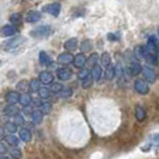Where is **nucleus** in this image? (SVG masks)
<instances>
[{
  "label": "nucleus",
  "instance_id": "nucleus-8",
  "mask_svg": "<svg viewBox=\"0 0 159 159\" xmlns=\"http://www.w3.org/2000/svg\"><path fill=\"white\" fill-rule=\"evenodd\" d=\"M141 57L145 59L147 62H150V64H152V65L157 64V55L151 53L145 46H143V54H141Z\"/></svg>",
  "mask_w": 159,
  "mask_h": 159
},
{
  "label": "nucleus",
  "instance_id": "nucleus-30",
  "mask_svg": "<svg viewBox=\"0 0 159 159\" xmlns=\"http://www.w3.org/2000/svg\"><path fill=\"white\" fill-rule=\"evenodd\" d=\"M101 64L108 67L109 65H111V56L109 55V53H103L101 56Z\"/></svg>",
  "mask_w": 159,
  "mask_h": 159
},
{
  "label": "nucleus",
  "instance_id": "nucleus-27",
  "mask_svg": "<svg viewBox=\"0 0 159 159\" xmlns=\"http://www.w3.org/2000/svg\"><path fill=\"white\" fill-rule=\"evenodd\" d=\"M10 154H11V157L13 159H22V151H20V148L19 147H12V148H10Z\"/></svg>",
  "mask_w": 159,
  "mask_h": 159
},
{
  "label": "nucleus",
  "instance_id": "nucleus-19",
  "mask_svg": "<svg viewBox=\"0 0 159 159\" xmlns=\"http://www.w3.org/2000/svg\"><path fill=\"white\" fill-rule=\"evenodd\" d=\"M101 77H102V67L98 66V65H96V66L92 67V70H91V78L93 80H99Z\"/></svg>",
  "mask_w": 159,
  "mask_h": 159
},
{
  "label": "nucleus",
  "instance_id": "nucleus-42",
  "mask_svg": "<svg viewBox=\"0 0 159 159\" xmlns=\"http://www.w3.org/2000/svg\"><path fill=\"white\" fill-rule=\"evenodd\" d=\"M6 152H7V147H6V145L0 141V154H5Z\"/></svg>",
  "mask_w": 159,
  "mask_h": 159
},
{
  "label": "nucleus",
  "instance_id": "nucleus-31",
  "mask_svg": "<svg viewBox=\"0 0 159 159\" xmlns=\"http://www.w3.org/2000/svg\"><path fill=\"white\" fill-rule=\"evenodd\" d=\"M114 77H115V67L112 65H109L105 70V78L108 80H111L114 79Z\"/></svg>",
  "mask_w": 159,
  "mask_h": 159
},
{
  "label": "nucleus",
  "instance_id": "nucleus-40",
  "mask_svg": "<svg viewBox=\"0 0 159 159\" xmlns=\"http://www.w3.org/2000/svg\"><path fill=\"white\" fill-rule=\"evenodd\" d=\"M89 75H90V71H89V70H85V68L80 70V72L78 73V78H79L80 80L86 79Z\"/></svg>",
  "mask_w": 159,
  "mask_h": 159
},
{
  "label": "nucleus",
  "instance_id": "nucleus-34",
  "mask_svg": "<svg viewBox=\"0 0 159 159\" xmlns=\"http://www.w3.org/2000/svg\"><path fill=\"white\" fill-rule=\"evenodd\" d=\"M37 92H39V95H40L41 98H43V99H47V98H49L50 95H52V92L49 91L48 88H41Z\"/></svg>",
  "mask_w": 159,
  "mask_h": 159
},
{
  "label": "nucleus",
  "instance_id": "nucleus-32",
  "mask_svg": "<svg viewBox=\"0 0 159 159\" xmlns=\"http://www.w3.org/2000/svg\"><path fill=\"white\" fill-rule=\"evenodd\" d=\"M39 110H40L43 115L44 114H49V112L52 111V104L48 103V102H44V103H41L40 104V108H39Z\"/></svg>",
  "mask_w": 159,
  "mask_h": 159
},
{
  "label": "nucleus",
  "instance_id": "nucleus-3",
  "mask_svg": "<svg viewBox=\"0 0 159 159\" xmlns=\"http://www.w3.org/2000/svg\"><path fill=\"white\" fill-rule=\"evenodd\" d=\"M145 47L147 48V49H148L151 53L156 54V55H158V52H159V40H158V37H157L156 35H151V36L148 37V40H147V44H146Z\"/></svg>",
  "mask_w": 159,
  "mask_h": 159
},
{
  "label": "nucleus",
  "instance_id": "nucleus-14",
  "mask_svg": "<svg viewBox=\"0 0 159 159\" xmlns=\"http://www.w3.org/2000/svg\"><path fill=\"white\" fill-rule=\"evenodd\" d=\"M77 47H78V40H77L75 37H72V39H70V40H67L64 44V48L66 49V50H68V52L75 50Z\"/></svg>",
  "mask_w": 159,
  "mask_h": 159
},
{
  "label": "nucleus",
  "instance_id": "nucleus-44",
  "mask_svg": "<svg viewBox=\"0 0 159 159\" xmlns=\"http://www.w3.org/2000/svg\"><path fill=\"white\" fill-rule=\"evenodd\" d=\"M0 159H10V158H8V157H1Z\"/></svg>",
  "mask_w": 159,
  "mask_h": 159
},
{
  "label": "nucleus",
  "instance_id": "nucleus-23",
  "mask_svg": "<svg viewBox=\"0 0 159 159\" xmlns=\"http://www.w3.org/2000/svg\"><path fill=\"white\" fill-rule=\"evenodd\" d=\"M10 20H11L13 26H18V25L22 24L23 18H22V15H19V13H13V15L10 16Z\"/></svg>",
  "mask_w": 159,
  "mask_h": 159
},
{
  "label": "nucleus",
  "instance_id": "nucleus-22",
  "mask_svg": "<svg viewBox=\"0 0 159 159\" xmlns=\"http://www.w3.org/2000/svg\"><path fill=\"white\" fill-rule=\"evenodd\" d=\"M17 91L22 92V93H26V91L29 90V81L25 79H22L18 84H17Z\"/></svg>",
  "mask_w": 159,
  "mask_h": 159
},
{
  "label": "nucleus",
  "instance_id": "nucleus-39",
  "mask_svg": "<svg viewBox=\"0 0 159 159\" xmlns=\"http://www.w3.org/2000/svg\"><path fill=\"white\" fill-rule=\"evenodd\" d=\"M91 43H90V41L89 40H85L81 42V44H80V48H81V50L83 52H89L90 49H91Z\"/></svg>",
  "mask_w": 159,
  "mask_h": 159
},
{
  "label": "nucleus",
  "instance_id": "nucleus-24",
  "mask_svg": "<svg viewBox=\"0 0 159 159\" xmlns=\"http://www.w3.org/2000/svg\"><path fill=\"white\" fill-rule=\"evenodd\" d=\"M4 129H5V132H7L8 134H13L18 130V127L13 122H6L5 126H4Z\"/></svg>",
  "mask_w": 159,
  "mask_h": 159
},
{
  "label": "nucleus",
  "instance_id": "nucleus-36",
  "mask_svg": "<svg viewBox=\"0 0 159 159\" xmlns=\"http://www.w3.org/2000/svg\"><path fill=\"white\" fill-rule=\"evenodd\" d=\"M5 112H6L7 115H10V116H15L16 114L19 112V109L16 108L15 105H8V107L5 108Z\"/></svg>",
  "mask_w": 159,
  "mask_h": 159
},
{
  "label": "nucleus",
  "instance_id": "nucleus-11",
  "mask_svg": "<svg viewBox=\"0 0 159 159\" xmlns=\"http://www.w3.org/2000/svg\"><path fill=\"white\" fill-rule=\"evenodd\" d=\"M44 85H49V84H53V80H54V75L48 71L41 72L40 74V79H39Z\"/></svg>",
  "mask_w": 159,
  "mask_h": 159
},
{
  "label": "nucleus",
  "instance_id": "nucleus-37",
  "mask_svg": "<svg viewBox=\"0 0 159 159\" xmlns=\"http://www.w3.org/2000/svg\"><path fill=\"white\" fill-rule=\"evenodd\" d=\"M92 84H93V79L89 75L86 79L83 80V84H81V85H83V88L84 89H90L91 86H92Z\"/></svg>",
  "mask_w": 159,
  "mask_h": 159
},
{
  "label": "nucleus",
  "instance_id": "nucleus-6",
  "mask_svg": "<svg viewBox=\"0 0 159 159\" xmlns=\"http://www.w3.org/2000/svg\"><path fill=\"white\" fill-rule=\"evenodd\" d=\"M141 73H143V78L148 83H154L156 79H157V75H156L154 71L148 66H141Z\"/></svg>",
  "mask_w": 159,
  "mask_h": 159
},
{
  "label": "nucleus",
  "instance_id": "nucleus-35",
  "mask_svg": "<svg viewBox=\"0 0 159 159\" xmlns=\"http://www.w3.org/2000/svg\"><path fill=\"white\" fill-rule=\"evenodd\" d=\"M72 95H73V90L71 88H64L61 90V92L59 93L61 98H70Z\"/></svg>",
  "mask_w": 159,
  "mask_h": 159
},
{
  "label": "nucleus",
  "instance_id": "nucleus-20",
  "mask_svg": "<svg viewBox=\"0 0 159 159\" xmlns=\"http://www.w3.org/2000/svg\"><path fill=\"white\" fill-rule=\"evenodd\" d=\"M129 72L132 75H138L139 73H141V65L138 61H132V64L129 66Z\"/></svg>",
  "mask_w": 159,
  "mask_h": 159
},
{
  "label": "nucleus",
  "instance_id": "nucleus-5",
  "mask_svg": "<svg viewBox=\"0 0 159 159\" xmlns=\"http://www.w3.org/2000/svg\"><path fill=\"white\" fill-rule=\"evenodd\" d=\"M134 89H135L136 92L140 93V95H147L148 91H150V88H148L147 83L141 79H136L134 81Z\"/></svg>",
  "mask_w": 159,
  "mask_h": 159
},
{
  "label": "nucleus",
  "instance_id": "nucleus-43",
  "mask_svg": "<svg viewBox=\"0 0 159 159\" xmlns=\"http://www.w3.org/2000/svg\"><path fill=\"white\" fill-rule=\"evenodd\" d=\"M1 139H5V129L2 126H0V140Z\"/></svg>",
  "mask_w": 159,
  "mask_h": 159
},
{
  "label": "nucleus",
  "instance_id": "nucleus-26",
  "mask_svg": "<svg viewBox=\"0 0 159 159\" xmlns=\"http://www.w3.org/2000/svg\"><path fill=\"white\" fill-rule=\"evenodd\" d=\"M29 89L32 92H37L41 89V81L39 79H32L29 83Z\"/></svg>",
  "mask_w": 159,
  "mask_h": 159
},
{
  "label": "nucleus",
  "instance_id": "nucleus-16",
  "mask_svg": "<svg viewBox=\"0 0 159 159\" xmlns=\"http://www.w3.org/2000/svg\"><path fill=\"white\" fill-rule=\"evenodd\" d=\"M19 138L24 143H28L31 140V132L28 128H20L19 129Z\"/></svg>",
  "mask_w": 159,
  "mask_h": 159
},
{
  "label": "nucleus",
  "instance_id": "nucleus-21",
  "mask_svg": "<svg viewBox=\"0 0 159 159\" xmlns=\"http://www.w3.org/2000/svg\"><path fill=\"white\" fill-rule=\"evenodd\" d=\"M31 101L32 98L29 93H22V95H19V103L22 104L23 107H29L31 104Z\"/></svg>",
  "mask_w": 159,
  "mask_h": 159
},
{
  "label": "nucleus",
  "instance_id": "nucleus-7",
  "mask_svg": "<svg viewBox=\"0 0 159 159\" xmlns=\"http://www.w3.org/2000/svg\"><path fill=\"white\" fill-rule=\"evenodd\" d=\"M16 32L17 28L13 26L12 24H6L0 28V36H2V37H11V36L16 35Z\"/></svg>",
  "mask_w": 159,
  "mask_h": 159
},
{
  "label": "nucleus",
  "instance_id": "nucleus-10",
  "mask_svg": "<svg viewBox=\"0 0 159 159\" xmlns=\"http://www.w3.org/2000/svg\"><path fill=\"white\" fill-rule=\"evenodd\" d=\"M73 60H74V56L72 53H62L57 56V62L60 65H65V66L72 64Z\"/></svg>",
  "mask_w": 159,
  "mask_h": 159
},
{
  "label": "nucleus",
  "instance_id": "nucleus-1",
  "mask_svg": "<svg viewBox=\"0 0 159 159\" xmlns=\"http://www.w3.org/2000/svg\"><path fill=\"white\" fill-rule=\"evenodd\" d=\"M23 36H17V37H12L10 40L5 41L1 43V49L5 50V52H15L17 49H19L20 46L24 43Z\"/></svg>",
  "mask_w": 159,
  "mask_h": 159
},
{
  "label": "nucleus",
  "instance_id": "nucleus-4",
  "mask_svg": "<svg viewBox=\"0 0 159 159\" xmlns=\"http://www.w3.org/2000/svg\"><path fill=\"white\" fill-rule=\"evenodd\" d=\"M42 11L49 13L50 16L57 17L60 15V11H61V5H60V2H52V4H48L46 6H43Z\"/></svg>",
  "mask_w": 159,
  "mask_h": 159
},
{
  "label": "nucleus",
  "instance_id": "nucleus-33",
  "mask_svg": "<svg viewBox=\"0 0 159 159\" xmlns=\"http://www.w3.org/2000/svg\"><path fill=\"white\" fill-rule=\"evenodd\" d=\"M62 89H64V86H62L60 83H53L52 86L49 88V91H50L52 93H60Z\"/></svg>",
  "mask_w": 159,
  "mask_h": 159
},
{
  "label": "nucleus",
  "instance_id": "nucleus-15",
  "mask_svg": "<svg viewBox=\"0 0 159 159\" xmlns=\"http://www.w3.org/2000/svg\"><path fill=\"white\" fill-rule=\"evenodd\" d=\"M41 19V13L39 11H30L26 15V22L28 23H36Z\"/></svg>",
  "mask_w": 159,
  "mask_h": 159
},
{
  "label": "nucleus",
  "instance_id": "nucleus-17",
  "mask_svg": "<svg viewBox=\"0 0 159 159\" xmlns=\"http://www.w3.org/2000/svg\"><path fill=\"white\" fill-rule=\"evenodd\" d=\"M39 60H40V64L42 66H50L52 65V59H50V56L48 55L46 52H41L40 53V56H39Z\"/></svg>",
  "mask_w": 159,
  "mask_h": 159
},
{
  "label": "nucleus",
  "instance_id": "nucleus-25",
  "mask_svg": "<svg viewBox=\"0 0 159 159\" xmlns=\"http://www.w3.org/2000/svg\"><path fill=\"white\" fill-rule=\"evenodd\" d=\"M135 117L138 121H143L145 117H146V111L143 107H136L135 108Z\"/></svg>",
  "mask_w": 159,
  "mask_h": 159
},
{
  "label": "nucleus",
  "instance_id": "nucleus-28",
  "mask_svg": "<svg viewBox=\"0 0 159 159\" xmlns=\"http://www.w3.org/2000/svg\"><path fill=\"white\" fill-rule=\"evenodd\" d=\"M98 61H99V56H98V54H97V53L91 54V55H90V57H89V59H86V64H89L91 67L96 66Z\"/></svg>",
  "mask_w": 159,
  "mask_h": 159
},
{
  "label": "nucleus",
  "instance_id": "nucleus-2",
  "mask_svg": "<svg viewBox=\"0 0 159 159\" xmlns=\"http://www.w3.org/2000/svg\"><path fill=\"white\" fill-rule=\"evenodd\" d=\"M50 34H52V28L49 25H41L30 32V36L36 40H43V39L49 37Z\"/></svg>",
  "mask_w": 159,
  "mask_h": 159
},
{
  "label": "nucleus",
  "instance_id": "nucleus-12",
  "mask_svg": "<svg viewBox=\"0 0 159 159\" xmlns=\"http://www.w3.org/2000/svg\"><path fill=\"white\" fill-rule=\"evenodd\" d=\"M6 102L8 105H15L19 102V93L17 91H10L6 95Z\"/></svg>",
  "mask_w": 159,
  "mask_h": 159
},
{
  "label": "nucleus",
  "instance_id": "nucleus-9",
  "mask_svg": "<svg viewBox=\"0 0 159 159\" xmlns=\"http://www.w3.org/2000/svg\"><path fill=\"white\" fill-rule=\"evenodd\" d=\"M56 75H57V78L60 80H70L72 77V71L70 68H67V67H62V68H59L57 71H56Z\"/></svg>",
  "mask_w": 159,
  "mask_h": 159
},
{
  "label": "nucleus",
  "instance_id": "nucleus-13",
  "mask_svg": "<svg viewBox=\"0 0 159 159\" xmlns=\"http://www.w3.org/2000/svg\"><path fill=\"white\" fill-rule=\"evenodd\" d=\"M73 65L77 68H84V66L86 65V56L84 55V54H77V55L74 56Z\"/></svg>",
  "mask_w": 159,
  "mask_h": 159
},
{
  "label": "nucleus",
  "instance_id": "nucleus-38",
  "mask_svg": "<svg viewBox=\"0 0 159 159\" xmlns=\"http://www.w3.org/2000/svg\"><path fill=\"white\" fill-rule=\"evenodd\" d=\"M13 120H15V122H13V123H16L17 126H18V125H20V126H22V125H24V123H25L24 117L20 115V114H19V112H18V114H16V115L13 116Z\"/></svg>",
  "mask_w": 159,
  "mask_h": 159
},
{
  "label": "nucleus",
  "instance_id": "nucleus-18",
  "mask_svg": "<svg viewBox=\"0 0 159 159\" xmlns=\"http://www.w3.org/2000/svg\"><path fill=\"white\" fill-rule=\"evenodd\" d=\"M31 120L35 125H40L41 122L43 121V114L39 109H36V110H34L31 112Z\"/></svg>",
  "mask_w": 159,
  "mask_h": 159
},
{
  "label": "nucleus",
  "instance_id": "nucleus-29",
  "mask_svg": "<svg viewBox=\"0 0 159 159\" xmlns=\"http://www.w3.org/2000/svg\"><path fill=\"white\" fill-rule=\"evenodd\" d=\"M5 139H6V143H7L10 146H12V147L17 146V145H18V143H19V139H18L17 136L13 135V134H8Z\"/></svg>",
  "mask_w": 159,
  "mask_h": 159
},
{
  "label": "nucleus",
  "instance_id": "nucleus-41",
  "mask_svg": "<svg viewBox=\"0 0 159 159\" xmlns=\"http://www.w3.org/2000/svg\"><path fill=\"white\" fill-rule=\"evenodd\" d=\"M108 40L110 41H117L120 39V35L119 34H108Z\"/></svg>",
  "mask_w": 159,
  "mask_h": 159
}]
</instances>
